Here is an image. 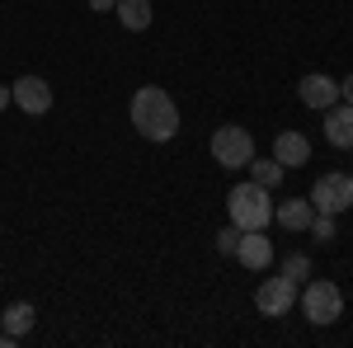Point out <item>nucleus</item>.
Here are the masks:
<instances>
[{"label": "nucleus", "mask_w": 353, "mask_h": 348, "mask_svg": "<svg viewBox=\"0 0 353 348\" xmlns=\"http://www.w3.org/2000/svg\"><path fill=\"white\" fill-rule=\"evenodd\" d=\"M297 94H301V104H306V108L325 113L330 104H339V81H334V76H325V71H311V76H301Z\"/></svg>", "instance_id": "nucleus-8"}, {"label": "nucleus", "mask_w": 353, "mask_h": 348, "mask_svg": "<svg viewBox=\"0 0 353 348\" xmlns=\"http://www.w3.org/2000/svg\"><path fill=\"white\" fill-rule=\"evenodd\" d=\"M208 151H212V161H217L221 170H245V165L254 161V136L245 132V127H236V123H226V127L212 132Z\"/></svg>", "instance_id": "nucleus-4"}, {"label": "nucleus", "mask_w": 353, "mask_h": 348, "mask_svg": "<svg viewBox=\"0 0 353 348\" xmlns=\"http://www.w3.org/2000/svg\"><path fill=\"white\" fill-rule=\"evenodd\" d=\"M10 104H14V94H10V85H0V113H5Z\"/></svg>", "instance_id": "nucleus-20"}, {"label": "nucleus", "mask_w": 353, "mask_h": 348, "mask_svg": "<svg viewBox=\"0 0 353 348\" xmlns=\"http://www.w3.org/2000/svg\"><path fill=\"white\" fill-rule=\"evenodd\" d=\"M306 231H311V240L330 245L334 236H339V216H330V212H316V216H311V226H306Z\"/></svg>", "instance_id": "nucleus-16"}, {"label": "nucleus", "mask_w": 353, "mask_h": 348, "mask_svg": "<svg viewBox=\"0 0 353 348\" xmlns=\"http://www.w3.org/2000/svg\"><path fill=\"white\" fill-rule=\"evenodd\" d=\"M339 99H344V104H353V76H344V81H339Z\"/></svg>", "instance_id": "nucleus-19"}, {"label": "nucleus", "mask_w": 353, "mask_h": 348, "mask_svg": "<svg viewBox=\"0 0 353 348\" xmlns=\"http://www.w3.org/2000/svg\"><path fill=\"white\" fill-rule=\"evenodd\" d=\"M273 188L264 184H236L231 188V198H226V216L241 226V231H269V221H273V198H269Z\"/></svg>", "instance_id": "nucleus-2"}, {"label": "nucleus", "mask_w": 353, "mask_h": 348, "mask_svg": "<svg viewBox=\"0 0 353 348\" xmlns=\"http://www.w3.org/2000/svg\"><path fill=\"white\" fill-rule=\"evenodd\" d=\"M5 344H14V339H10V334H5V325H0V348H5Z\"/></svg>", "instance_id": "nucleus-22"}, {"label": "nucleus", "mask_w": 353, "mask_h": 348, "mask_svg": "<svg viewBox=\"0 0 353 348\" xmlns=\"http://www.w3.org/2000/svg\"><path fill=\"white\" fill-rule=\"evenodd\" d=\"M283 278H292L301 287V278H311V259H306V254H288V259H283Z\"/></svg>", "instance_id": "nucleus-17"}, {"label": "nucleus", "mask_w": 353, "mask_h": 348, "mask_svg": "<svg viewBox=\"0 0 353 348\" xmlns=\"http://www.w3.org/2000/svg\"><path fill=\"white\" fill-rule=\"evenodd\" d=\"M0 325H5V334H10V339L19 344L28 329L38 325V311H33V301H10V306L0 311Z\"/></svg>", "instance_id": "nucleus-12"}, {"label": "nucleus", "mask_w": 353, "mask_h": 348, "mask_svg": "<svg viewBox=\"0 0 353 348\" xmlns=\"http://www.w3.org/2000/svg\"><path fill=\"white\" fill-rule=\"evenodd\" d=\"M132 127L146 141H170V136L179 132V108H174V99L165 94L161 85H141L132 94Z\"/></svg>", "instance_id": "nucleus-1"}, {"label": "nucleus", "mask_w": 353, "mask_h": 348, "mask_svg": "<svg viewBox=\"0 0 353 348\" xmlns=\"http://www.w3.org/2000/svg\"><path fill=\"white\" fill-rule=\"evenodd\" d=\"M325 141L339 151H353V104H330L325 108Z\"/></svg>", "instance_id": "nucleus-10"}, {"label": "nucleus", "mask_w": 353, "mask_h": 348, "mask_svg": "<svg viewBox=\"0 0 353 348\" xmlns=\"http://www.w3.org/2000/svg\"><path fill=\"white\" fill-rule=\"evenodd\" d=\"M297 301H301V316L311 325H334L344 316V292H339V283H330V278H311L297 292Z\"/></svg>", "instance_id": "nucleus-3"}, {"label": "nucleus", "mask_w": 353, "mask_h": 348, "mask_svg": "<svg viewBox=\"0 0 353 348\" xmlns=\"http://www.w3.org/2000/svg\"><path fill=\"white\" fill-rule=\"evenodd\" d=\"M311 216H316L311 198H288V203H278V207H273V221H278L283 231H306V226H311Z\"/></svg>", "instance_id": "nucleus-13"}, {"label": "nucleus", "mask_w": 353, "mask_h": 348, "mask_svg": "<svg viewBox=\"0 0 353 348\" xmlns=\"http://www.w3.org/2000/svg\"><path fill=\"white\" fill-rule=\"evenodd\" d=\"M113 14L123 28L141 33V28H151V0H113Z\"/></svg>", "instance_id": "nucleus-14"}, {"label": "nucleus", "mask_w": 353, "mask_h": 348, "mask_svg": "<svg viewBox=\"0 0 353 348\" xmlns=\"http://www.w3.org/2000/svg\"><path fill=\"white\" fill-rule=\"evenodd\" d=\"M306 198H311L316 212H330V216L349 212V207H353V174H339V170H334V174H321V179L311 184Z\"/></svg>", "instance_id": "nucleus-5"}, {"label": "nucleus", "mask_w": 353, "mask_h": 348, "mask_svg": "<svg viewBox=\"0 0 353 348\" xmlns=\"http://www.w3.org/2000/svg\"><path fill=\"white\" fill-rule=\"evenodd\" d=\"M297 283L292 278H264L259 283V292H254V306H259V316H269V320H283V316H292V306H297Z\"/></svg>", "instance_id": "nucleus-6"}, {"label": "nucleus", "mask_w": 353, "mask_h": 348, "mask_svg": "<svg viewBox=\"0 0 353 348\" xmlns=\"http://www.w3.org/2000/svg\"><path fill=\"white\" fill-rule=\"evenodd\" d=\"M273 161L283 165V170L306 165L311 161V141H306V132H278L273 136Z\"/></svg>", "instance_id": "nucleus-11"}, {"label": "nucleus", "mask_w": 353, "mask_h": 348, "mask_svg": "<svg viewBox=\"0 0 353 348\" xmlns=\"http://www.w3.org/2000/svg\"><path fill=\"white\" fill-rule=\"evenodd\" d=\"M10 94H14V104L24 108L28 118H38V113L52 108V85L43 81V76H19V81L10 85Z\"/></svg>", "instance_id": "nucleus-7"}, {"label": "nucleus", "mask_w": 353, "mask_h": 348, "mask_svg": "<svg viewBox=\"0 0 353 348\" xmlns=\"http://www.w3.org/2000/svg\"><path fill=\"white\" fill-rule=\"evenodd\" d=\"M250 174H254V184H264V188H278L283 184V174H288V170H283V165L273 161H250Z\"/></svg>", "instance_id": "nucleus-15"}, {"label": "nucleus", "mask_w": 353, "mask_h": 348, "mask_svg": "<svg viewBox=\"0 0 353 348\" xmlns=\"http://www.w3.org/2000/svg\"><path fill=\"white\" fill-rule=\"evenodd\" d=\"M90 10H113V0H90Z\"/></svg>", "instance_id": "nucleus-21"}, {"label": "nucleus", "mask_w": 353, "mask_h": 348, "mask_svg": "<svg viewBox=\"0 0 353 348\" xmlns=\"http://www.w3.org/2000/svg\"><path fill=\"white\" fill-rule=\"evenodd\" d=\"M241 236H245V231L236 226V221H231V226H221V231H217V249H221V254H231V259H236V245H241Z\"/></svg>", "instance_id": "nucleus-18"}, {"label": "nucleus", "mask_w": 353, "mask_h": 348, "mask_svg": "<svg viewBox=\"0 0 353 348\" xmlns=\"http://www.w3.org/2000/svg\"><path fill=\"white\" fill-rule=\"evenodd\" d=\"M236 259H241V268H250V273H264V268L273 264V240L264 231H245L241 245H236Z\"/></svg>", "instance_id": "nucleus-9"}]
</instances>
